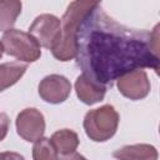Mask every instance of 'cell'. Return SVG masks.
Masks as SVG:
<instances>
[{
	"mask_svg": "<svg viewBox=\"0 0 160 160\" xmlns=\"http://www.w3.org/2000/svg\"><path fill=\"white\" fill-rule=\"evenodd\" d=\"M75 56L82 75L105 88L141 68L158 71L159 25L152 32L126 28L98 2L79 26Z\"/></svg>",
	"mask_w": 160,
	"mask_h": 160,
	"instance_id": "cell-1",
	"label": "cell"
},
{
	"mask_svg": "<svg viewBox=\"0 0 160 160\" xmlns=\"http://www.w3.org/2000/svg\"><path fill=\"white\" fill-rule=\"evenodd\" d=\"M94 1H72L68 6L62 20L59 39L51 49L52 55L60 61L71 60L76 52V35L82 19L96 5Z\"/></svg>",
	"mask_w": 160,
	"mask_h": 160,
	"instance_id": "cell-2",
	"label": "cell"
},
{
	"mask_svg": "<svg viewBox=\"0 0 160 160\" xmlns=\"http://www.w3.org/2000/svg\"><path fill=\"white\" fill-rule=\"evenodd\" d=\"M119 125V114L111 105L90 110L84 119L86 135L94 141H106L110 139Z\"/></svg>",
	"mask_w": 160,
	"mask_h": 160,
	"instance_id": "cell-3",
	"label": "cell"
},
{
	"mask_svg": "<svg viewBox=\"0 0 160 160\" xmlns=\"http://www.w3.org/2000/svg\"><path fill=\"white\" fill-rule=\"evenodd\" d=\"M0 42L4 51L18 60L32 62L41 55L39 42L29 32H24L21 30L10 29L5 31Z\"/></svg>",
	"mask_w": 160,
	"mask_h": 160,
	"instance_id": "cell-4",
	"label": "cell"
},
{
	"mask_svg": "<svg viewBox=\"0 0 160 160\" xmlns=\"http://www.w3.org/2000/svg\"><path fill=\"white\" fill-rule=\"evenodd\" d=\"M61 30V20L50 14L38 16L29 28V34L46 49H52Z\"/></svg>",
	"mask_w": 160,
	"mask_h": 160,
	"instance_id": "cell-5",
	"label": "cell"
},
{
	"mask_svg": "<svg viewBox=\"0 0 160 160\" xmlns=\"http://www.w3.org/2000/svg\"><path fill=\"white\" fill-rule=\"evenodd\" d=\"M18 134L26 141H38L45 131L42 114L36 109H25L16 118Z\"/></svg>",
	"mask_w": 160,
	"mask_h": 160,
	"instance_id": "cell-6",
	"label": "cell"
},
{
	"mask_svg": "<svg viewBox=\"0 0 160 160\" xmlns=\"http://www.w3.org/2000/svg\"><path fill=\"white\" fill-rule=\"evenodd\" d=\"M118 89L124 96L131 100H140L149 94L150 81L146 72L139 69L119 78Z\"/></svg>",
	"mask_w": 160,
	"mask_h": 160,
	"instance_id": "cell-7",
	"label": "cell"
},
{
	"mask_svg": "<svg viewBox=\"0 0 160 160\" xmlns=\"http://www.w3.org/2000/svg\"><path fill=\"white\" fill-rule=\"evenodd\" d=\"M71 91L70 81L61 75H49L44 78L39 85V95L50 104H59L68 99Z\"/></svg>",
	"mask_w": 160,
	"mask_h": 160,
	"instance_id": "cell-8",
	"label": "cell"
},
{
	"mask_svg": "<svg viewBox=\"0 0 160 160\" xmlns=\"http://www.w3.org/2000/svg\"><path fill=\"white\" fill-rule=\"evenodd\" d=\"M75 90H76L79 99L82 102L91 105V104H95V102L101 101L104 99L106 88L95 84L94 81H91L90 79H88L84 75H80L76 79Z\"/></svg>",
	"mask_w": 160,
	"mask_h": 160,
	"instance_id": "cell-9",
	"label": "cell"
},
{
	"mask_svg": "<svg viewBox=\"0 0 160 160\" xmlns=\"http://www.w3.org/2000/svg\"><path fill=\"white\" fill-rule=\"evenodd\" d=\"M118 160H158V151L149 144H135L122 146L114 152Z\"/></svg>",
	"mask_w": 160,
	"mask_h": 160,
	"instance_id": "cell-10",
	"label": "cell"
},
{
	"mask_svg": "<svg viewBox=\"0 0 160 160\" xmlns=\"http://www.w3.org/2000/svg\"><path fill=\"white\" fill-rule=\"evenodd\" d=\"M50 140H51L54 148L56 149L58 154L60 152L62 155L74 152L79 145L78 134L69 129H62V130L54 132V135L51 136Z\"/></svg>",
	"mask_w": 160,
	"mask_h": 160,
	"instance_id": "cell-11",
	"label": "cell"
},
{
	"mask_svg": "<svg viewBox=\"0 0 160 160\" xmlns=\"http://www.w3.org/2000/svg\"><path fill=\"white\" fill-rule=\"evenodd\" d=\"M26 65L21 62H5L0 65V91L14 85L25 72Z\"/></svg>",
	"mask_w": 160,
	"mask_h": 160,
	"instance_id": "cell-12",
	"label": "cell"
},
{
	"mask_svg": "<svg viewBox=\"0 0 160 160\" xmlns=\"http://www.w3.org/2000/svg\"><path fill=\"white\" fill-rule=\"evenodd\" d=\"M21 11L20 1H0V30L8 31L15 24Z\"/></svg>",
	"mask_w": 160,
	"mask_h": 160,
	"instance_id": "cell-13",
	"label": "cell"
},
{
	"mask_svg": "<svg viewBox=\"0 0 160 160\" xmlns=\"http://www.w3.org/2000/svg\"><path fill=\"white\" fill-rule=\"evenodd\" d=\"M32 158L34 160H59L58 151L54 148L50 139L41 138L35 141L32 148Z\"/></svg>",
	"mask_w": 160,
	"mask_h": 160,
	"instance_id": "cell-14",
	"label": "cell"
},
{
	"mask_svg": "<svg viewBox=\"0 0 160 160\" xmlns=\"http://www.w3.org/2000/svg\"><path fill=\"white\" fill-rule=\"evenodd\" d=\"M9 130V118L6 114H0V141L6 136Z\"/></svg>",
	"mask_w": 160,
	"mask_h": 160,
	"instance_id": "cell-15",
	"label": "cell"
},
{
	"mask_svg": "<svg viewBox=\"0 0 160 160\" xmlns=\"http://www.w3.org/2000/svg\"><path fill=\"white\" fill-rule=\"evenodd\" d=\"M2 160H25V159L18 152L6 151V152H2Z\"/></svg>",
	"mask_w": 160,
	"mask_h": 160,
	"instance_id": "cell-16",
	"label": "cell"
},
{
	"mask_svg": "<svg viewBox=\"0 0 160 160\" xmlns=\"http://www.w3.org/2000/svg\"><path fill=\"white\" fill-rule=\"evenodd\" d=\"M61 160H86L82 155H80L79 152H70V154H68V155H65Z\"/></svg>",
	"mask_w": 160,
	"mask_h": 160,
	"instance_id": "cell-17",
	"label": "cell"
},
{
	"mask_svg": "<svg viewBox=\"0 0 160 160\" xmlns=\"http://www.w3.org/2000/svg\"><path fill=\"white\" fill-rule=\"evenodd\" d=\"M2 52H4V49H2V45H1V42H0V58L2 56Z\"/></svg>",
	"mask_w": 160,
	"mask_h": 160,
	"instance_id": "cell-18",
	"label": "cell"
},
{
	"mask_svg": "<svg viewBox=\"0 0 160 160\" xmlns=\"http://www.w3.org/2000/svg\"><path fill=\"white\" fill-rule=\"evenodd\" d=\"M0 160H2V152L0 154Z\"/></svg>",
	"mask_w": 160,
	"mask_h": 160,
	"instance_id": "cell-19",
	"label": "cell"
}]
</instances>
